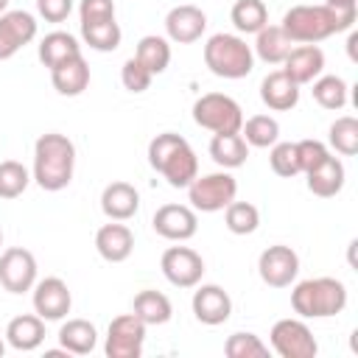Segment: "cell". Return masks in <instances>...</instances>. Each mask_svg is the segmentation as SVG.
Listing matches in <instances>:
<instances>
[{
    "label": "cell",
    "mask_w": 358,
    "mask_h": 358,
    "mask_svg": "<svg viewBox=\"0 0 358 358\" xmlns=\"http://www.w3.org/2000/svg\"><path fill=\"white\" fill-rule=\"evenodd\" d=\"M73 171H76V145L67 134L48 131L34 143L31 179L42 190H48V193L64 190L73 182Z\"/></svg>",
    "instance_id": "obj_1"
},
{
    "label": "cell",
    "mask_w": 358,
    "mask_h": 358,
    "mask_svg": "<svg viewBox=\"0 0 358 358\" xmlns=\"http://www.w3.org/2000/svg\"><path fill=\"white\" fill-rule=\"evenodd\" d=\"M148 165L171 187H187L199 176V157L176 131H162L148 143Z\"/></svg>",
    "instance_id": "obj_2"
},
{
    "label": "cell",
    "mask_w": 358,
    "mask_h": 358,
    "mask_svg": "<svg viewBox=\"0 0 358 358\" xmlns=\"http://www.w3.org/2000/svg\"><path fill=\"white\" fill-rule=\"evenodd\" d=\"M291 308L302 319H330L347 308V285L336 277H310L294 285Z\"/></svg>",
    "instance_id": "obj_3"
},
{
    "label": "cell",
    "mask_w": 358,
    "mask_h": 358,
    "mask_svg": "<svg viewBox=\"0 0 358 358\" xmlns=\"http://www.w3.org/2000/svg\"><path fill=\"white\" fill-rule=\"evenodd\" d=\"M204 64L213 76L218 78H246L255 70V53L252 45H246L243 36L238 34H213L204 42Z\"/></svg>",
    "instance_id": "obj_4"
},
{
    "label": "cell",
    "mask_w": 358,
    "mask_h": 358,
    "mask_svg": "<svg viewBox=\"0 0 358 358\" xmlns=\"http://www.w3.org/2000/svg\"><path fill=\"white\" fill-rule=\"evenodd\" d=\"M280 28L288 34V39L294 45H316L333 34H338V22H336V11L324 3L319 6H291L282 14Z\"/></svg>",
    "instance_id": "obj_5"
},
{
    "label": "cell",
    "mask_w": 358,
    "mask_h": 358,
    "mask_svg": "<svg viewBox=\"0 0 358 358\" xmlns=\"http://www.w3.org/2000/svg\"><path fill=\"white\" fill-rule=\"evenodd\" d=\"M193 120H196V126H201L213 134H229V131H241L243 109L235 98H229L224 92H204L193 103Z\"/></svg>",
    "instance_id": "obj_6"
},
{
    "label": "cell",
    "mask_w": 358,
    "mask_h": 358,
    "mask_svg": "<svg viewBox=\"0 0 358 358\" xmlns=\"http://www.w3.org/2000/svg\"><path fill=\"white\" fill-rule=\"evenodd\" d=\"M238 196V182L229 171L196 176L187 185V201L196 213H218Z\"/></svg>",
    "instance_id": "obj_7"
},
{
    "label": "cell",
    "mask_w": 358,
    "mask_h": 358,
    "mask_svg": "<svg viewBox=\"0 0 358 358\" xmlns=\"http://www.w3.org/2000/svg\"><path fill=\"white\" fill-rule=\"evenodd\" d=\"M268 341L280 358H313L319 352V344H316V338H313V333L302 316L299 319L288 316V319L274 322Z\"/></svg>",
    "instance_id": "obj_8"
},
{
    "label": "cell",
    "mask_w": 358,
    "mask_h": 358,
    "mask_svg": "<svg viewBox=\"0 0 358 358\" xmlns=\"http://www.w3.org/2000/svg\"><path fill=\"white\" fill-rule=\"evenodd\" d=\"M145 344V324L134 313H120L109 322L103 352L106 358H140Z\"/></svg>",
    "instance_id": "obj_9"
},
{
    "label": "cell",
    "mask_w": 358,
    "mask_h": 358,
    "mask_svg": "<svg viewBox=\"0 0 358 358\" xmlns=\"http://www.w3.org/2000/svg\"><path fill=\"white\" fill-rule=\"evenodd\" d=\"M162 277L176 288H196L204 277V260L190 246H168L159 257Z\"/></svg>",
    "instance_id": "obj_10"
},
{
    "label": "cell",
    "mask_w": 358,
    "mask_h": 358,
    "mask_svg": "<svg viewBox=\"0 0 358 358\" xmlns=\"http://www.w3.org/2000/svg\"><path fill=\"white\" fill-rule=\"evenodd\" d=\"M257 274L268 288H288L299 274V255L285 243H274L260 252Z\"/></svg>",
    "instance_id": "obj_11"
},
{
    "label": "cell",
    "mask_w": 358,
    "mask_h": 358,
    "mask_svg": "<svg viewBox=\"0 0 358 358\" xmlns=\"http://www.w3.org/2000/svg\"><path fill=\"white\" fill-rule=\"evenodd\" d=\"M36 282V257L22 246H8L0 255V285L8 294H25Z\"/></svg>",
    "instance_id": "obj_12"
},
{
    "label": "cell",
    "mask_w": 358,
    "mask_h": 358,
    "mask_svg": "<svg viewBox=\"0 0 358 358\" xmlns=\"http://www.w3.org/2000/svg\"><path fill=\"white\" fill-rule=\"evenodd\" d=\"M151 227L159 238L173 241V243H185L199 232V215L187 204H162V207H157Z\"/></svg>",
    "instance_id": "obj_13"
},
{
    "label": "cell",
    "mask_w": 358,
    "mask_h": 358,
    "mask_svg": "<svg viewBox=\"0 0 358 358\" xmlns=\"http://www.w3.org/2000/svg\"><path fill=\"white\" fill-rule=\"evenodd\" d=\"M34 310L45 322H59L73 308V294L62 277H45L34 282Z\"/></svg>",
    "instance_id": "obj_14"
},
{
    "label": "cell",
    "mask_w": 358,
    "mask_h": 358,
    "mask_svg": "<svg viewBox=\"0 0 358 358\" xmlns=\"http://www.w3.org/2000/svg\"><path fill=\"white\" fill-rule=\"evenodd\" d=\"M190 308H193V316L207 327H218L232 316V299L215 282H199L193 291Z\"/></svg>",
    "instance_id": "obj_15"
},
{
    "label": "cell",
    "mask_w": 358,
    "mask_h": 358,
    "mask_svg": "<svg viewBox=\"0 0 358 358\" xmlns=\"http://www.w3.org/2000/svg\"><path fill=\"white\" fill-rule=\"evenodd\" d=\"M36 36V17L31 11L14 8L0 14V62L11 59L20 48L34 42Z\"/></svg>",
    "instance_id": "obj_16"
},
{
    "label": "cell",
    "mask_w": 358,
    "mask_h": 358,
    "mask_svg": "<svg viewBox=\"0 0 358 358\" xmlns=\"http://www.w3.org/2000/svg\"><path fill=\"white\" fill-rule=\"evenodd\" d=\"M204 31H207V14H204L199 6L182 3V6H173V8L165 14V34H168V42L190 45V42L201 39Z\"/></svg>",
    "instance_id": "obj_17"
},
{
    "label": "cell",
    "mask_w": 358,
    "mask_h": 358,
    "mask_svg": "<svg viewBox=\"0 0 358 358\" xmlns=\"http://www.w3.org/2000/svg\"><path fill=\"white\" fill-rule=\"evenodd\" d=\"M282 73L294 84H310L324 73V50L319 45H296L282 59Z\"/></svg>",
    "instance_id": "obj_18"
},
{
    "label": "cell",
    "mask_w": 358,
    "mask_h": 358,
    "mask_svg": "<svg viewBox=\"0 0 358 358\" xmlns=\"http://www.w3.org/2000/svg\"><path fill=\"white\" fill-rule=\"evenodd\" d=\"M95 249L106 263H123L134 252V232L123 221H109L95 232Z\"/></svg>",
    "instance_id": "obj_19"
},
{
    "label": "cell",
    "mask_w": 358,
    "mask_h": 358,
    "mask_svg": "<svg viewBox=\"0 0 358 358\" xmlns=\"http://www.w3.org/2000/svg\"><path fill=\"white\" fill-rule=\"evenodd\" d=\"M101 210L109 221H129L140 210V193L129 182H109L101 193Z\"/></svg>",
    "instance_id": "obj_20"
},
{
    "label": "cell",
    "mask_w": 358,
    "mask_h": 358,
    "mask_svg": "<svg viewBox=\"0 0 358 358\" xmlns=\"http://www.w3.org/2000/svg\"><path fill=\"white\" fill-rule=\"evenodd\" d=\"M260 101L271 112H291L299 103V84H294L282 70H271L260 81Z\"/></svg>",
    "instance_id": "obj_21"
},
{
    "label": "cell",
    "mask_w": 358,
    "mask_h": 358,
    "mask_svg": "<svg viewBox=\"0 0 358 358\" xmlns=\"http://www.w3.org/2000/svg\"><path fill=\"white\" fill-rule=\"evenodd\" d=\"M50 84H53V90H56L59 95H64V98L81 95V92L90 87V64H87V59L78 53V56H73V59L56 64V67L50 70Z\"/></svg>",
    "instance_id": "obj_22"
},
{
    "label": "cell",
    "mask_w": 358,
    "mask_h": 358,
    "mask_svg": "<svg viewBox=\"0 0 358 358\" xmlns=\"http://www.w3.org/2000/svg\"><path fill=\"white\" fill-rule=\"evenodd\" d=\"M45 341V319L36 313H20L6 327V344L17 352H34Z\"/></svg>",
    "instance_id": "obj_23"
},
{
    "label": "cell",
    "mask_w": 358,
    "mask_h": 358,
    "mask_svg": "<svg viewBox=\"0 0 358 358\" xmlns=\"http://www.w3.org/2000/svg\"><path fill=\"white\" fill-rule=\"evenodd\" d=\"M305 176H308V190H310L313 196H319V199H333V196H338L341 187H344V179H347L344 162H341L338 157H333V154H327L324 162H319V165H316L313 171H308Z\"/></svg>",
    "instance_id": "obj_24"
},
{
    "label": "cell",
    "mask_w": 358,
    "mask_h": 358,
    "mask_svg": "<svg viewBox=\"0 0 358 358\" xmlns=\"http://www.w3.org/2000/svg\"><path fill=\"white\" fill-rule=\"evenodd\" d=\"M131 313H134L145 327H157V324L171 322V316H173V305H171V299H168L162 291L143 288V291L134 294Z\"/></svg>",
    "instance_id": "obj_25"
},
{
    "label": "cell",
    "mask_w": 358,
    "mask_h": 358,
    "mask_svg": "<svg viewBox=\"0 0 358 358\" xmlns=\"http://www.w3.org/2000/svg\"><path fill=\"white\" fill-rule=\"evenodd\" d=\"M98 344V330L87 319H67L59 327V347L70 355H90Z\"/></svg>",
    "instance_id": "obj_26"
},
{
    "label": "cell",
    "mask_w": 358,
    "mask_h": 358,
    "mask_svg": "<svg viewBox=\"0 0 358 358\" xmlns=\"http://www.w3.org/2000/svg\"><path fill=\"white\" fill-rule=\"evenodd\" d=\"M294 48V42L288 39V34L280 25H263L255 34V45L252 53L257 59H263L266 64H282V59L288 56V50Z\"/></svg>",
    "instance_id": "obj_27"
},
{
    "label": "cell",
    "mask_w": 358,
    "mask_h": 358,
    "mask_svg": "<svg viewBox=\"0 0 358 358\" xmlns=\"http://www.w3.org/2000/svg\"><path fill=\"white\" fill-rule=\"evenodd\" d=\"M210 157L215 165H221L224 171L241 168L249 159V145L241 137V131H229V134H213L210 140Z\"/></svg>",
    "instance_id": "obj_28"
},
{
    "label": "cell",
    "mask_w": 358,
    "mask_h": 358,
    "mask_svg": "<svg viewBox=\"0 0 358 358\" xmlns=\"http://www.w3.org/2000/svg\"><path fill=\"white\" fill-rule=\"evenodd\" d=\"M36 53H39V62H42L48 70H53L56 64H62V62L78 56V53H81V45H78V39H76L73 34H67V31H50V34L42 36Z\"/></svg>",
    "instance_id": "obj_29"
},
{
    "label": "cell",
    "mask_w": 358,
    "mask_h": 358,
    "mask_svg": "<svg viewBox=\"0 0 358 358\" xmlns=\"http://www.w3.org/2000/svg\"><path fill=\"white\" fill-rule=\"evenodd\" d=\"M134 59L151 73V76H159L168 70L171 64V42L168 36H157V34H148L137 42L134 48Z\"/></svg>",
    "instance_id": "obj_30"
},
{
    "label": "cell",
    "mask_w": 358,
    "mask_h": 358,
    "mask_svg": "<svg viewBox=\"0 0 358 358\" xmlns=\"http://www.w3.org/2000/svg\"><path fill=\"white\" fill-rule=\"evenodd\" d=\"M313 84V101L322 106V109H330V112H338L347 106V95H350V87L341 76H319L310 81Z\"/></svg>",
    "instance_id": "obj_31"
},
{
    "label": "cell",
    "mask_w": 358,
    "mask_h": 358,
    "mask_svg": "<svg viewBox=\"0 0 358 358\" xmlns=\"http://www.w3.org/2000/svg\"><path fill=\"white\" fill-rule=\"evenodd\" d=\"M229 20L238 34H257L263 25H268V8L263 0H235Z\"/></svg>",
    "instance_id": "obj_32"
},
{
    "label": "cell",
    "mask_w": 358,
    "mask_h": 358,
    "mask_svg": "<svg viewBox=\"0 0 358 358\" xmlns=\"http://www.w3.org/2000/svg\"><path fill=\"white\" fill-rule=\"evenodd\" d=\"M241 137L249 148H271L280 140V123L271 115H252L241 126Z\"/></svg>",
    "instance_id": "obj_33"
},
{
    "label": "cell",
    "mask_w": 358,
    "mask_h": 358,
    "mask_svg": "<svg viewBox=\"0 0 358 358\" xmlns=\"http://www.w3.org/2000/svg\"><path fill=\"white\" fill-rule=\"evenodd\" d=\"M81 39L98 50V53H109V50H117L120 39H123V31L117 25V20H106V22H87L81 25Z\"/></svg>",
    "instance_id": "obj_34"
},
{
    "label": "cell",
    "mask_w": 358,
    "mask_h": 358,
    "mask_svg": "<svg viewBox=\"0 0 358 358\" xmlns=\"http://www.w3.org/2000/svg\"><path fill=\"white\" fill-rule=\"evenodd\" d=\"M224 227L232 235H252L260 227V210L252 201H229L224 207Z\"/></svg>",
    "instance_id": "obj_35"
},
{
    "label": "cell",
    "mask_w": 358,
    "mask_h": 358,
    "mask_svg": "<svg viewBox=\"0 0 358 358\" xmlns=\"http://www.w3.org/2000/svg\"><path fill=\"white\" fill-rule=\"evenodd\" d=\"M330 148L341 157H355L358 154V117L341 115L330 123Z\"/></svg>",
    "instance_id": "obj_36"
},
{
    "label": "cell",
    "mask_w": 358,
    "mask_h": 358,
    "mask_svg": "<svg viewBox=\"0 0 358 358\" xmlns=\"http://www.w3.org/2000/svg\"><path fill=\"white\" fill-rule=\"evenodd\" d=\"M28 185H31V173L22 162L17 159L0 162V199H17L25 193Z\"/></svg>",
    "instance_id": "obj_37"
},
{
    "label": "cell",
    "mask_w": 358,
    "mask_h": 358,
    "mask_svg": "<svg viewBox=\"0 0 358 358\" xmlns=\"http://www.w3.org/2000/svg\"><path fill=\"white\" fill-rule=\"evenodd\" d=\"M224 355L227 358H268V344L260 341L255 333H232L224 341Z\"/></svg>",
    "instance_id": "obj_38"
},
{
    "label": "cell",
    "mask_w": 358,
    "mask_h": 358,
    "mask_svg": "<svg viewBox=\"0 0 358 358\" xmlns=\"http://www.w3.org/2000/svg\"><path fill=\"white\" fill-rule=\"evenodd\" d=\"M268 165L277 176L291 179L299 173V157H296V143H274L268 151Z\"/></svg>",
    "instance_id": "obj_39"
},
{
    "label": "cell",
    "mask_w": 358,
    "mask_h": 358,
    "mask_svg": "<svg viewBox=\"0 0 358 358\" xmlns=\"http://www.w3.org/2000/svg\"><path fill=\"white\" fill-rule=\"evenodd\" d=\"M151 73L131 56V59H126L123 62V67H120V84L129 90V92H134V95H140V92H145L148 87H151Z\"/></svg>",
    "instance_id": "obj_40"
},
{
    "label": "cell",
    "mask_w": 358,
    "mask_h": 358,
    "mask_svg": "<svg viewBox=\"0 0 358 358\" xmlns=\"http://www.w3.org/2000/svg\"><path fill=\"white\" fill-rule=\"evenodd\" d=\"M330 151H327V145L322 143V140H299L296 143V157H299V173H308V171H313L319 162H324V157H327Z\"/></svg>",
    "instance_id": "obj_41"
},
{
    "label": "cell",
    "mask_w": 358,
    "mask_h": 358,
    "mask_svg": "<svg viewBox=\"0 0 358 358\" xmlns=\"http://www.w3.org/2000/svg\"><path fill=\"white\" fill-rule=\"evenodd\" d=\"M78 17H81V25L115 20V0H81L78 3Z\"/></svg>",
    "instance_id": "obj_42"
},
{
    "label": "cell",
    "mask_w": 358,
    "mask_h": 358,
    "mask_svg": "<svg viewBox=\"0 0 358 358\" xmlns=\"http://www.w3.org/2000/svg\"><path fill=\"white\" fill-rule=\"evenodd\" d=\"M36 11L45 22H64L73 11V0H36Z\"/></svg>",
    "instance_id": "obj_43"
},
{
    "label": "cell",
    "mask_w": 358,
    "mask_h": 358,
    "mask_svg": "<svg viewBox=\"0 0 358 358\" xmlns=\"http://www.w3.org/2000/svg\"><path fill=\"white\" fill-rule=\"evenodd\" d=\"M324 6H333V8H358L355 0H324Z\"/></svg>",
    "instance_id": "obj_44"
},
{
    "label": "cell",
    "mask_w": 358,
    "mask_h": 358,
    "mask_svg": "<svg viewBox=\"0 0 358 358\" xmlns=\"http://www.w3.org/2000/svg\"><path fill=\"white\" fill-rule=\"evenodd\" d=\"M355 42H358V34H350V39H347V50H350V59L355 62Z\"/></svg>",
    "instance_id": "obj_45"
},
{
    "label": "cell",
    "mask_w": 358,
    "mask_h": 358,
    "mask_svg": "<svg viewBox=\"0 0 358 358\" xmlns=\"http://www.w3.org/2000/svg\"><path fill=\"white\" fill-rule=\"evenodd\" d=\"M3 11H8V0H0V14Z\"/></svg>",
    "instance_id": "obj_46"
},
{
    "label": "cell",
    "mask_w": 358,
    "mask_h": 358,
    "mask_svg": "<svg viewBox=\"0 0 358 358\" xmlns=\"http://www.w3.org/2000/svg\"><path fill=\"white\" fill-rule=\"evenodd\" d=\"M3 352H6V341L0 338V358H3Z\"/></svg>",
    "instance_id": "obj_47"
},
{
    "label": "cell",
    "mask_w": 358,
    "mask_h": 358,
    "mask_svg": "<svg viewBox=\"0 0 358 358\" xmlns=\"http://www.w3.org/2000/svg\"><path fill=\"white\" fill-rule=\"evenodd\" d=\"M0 246H3V229H0Z\"/></svg>",
    "instance_id": "obj_48"
}]
</instances>
